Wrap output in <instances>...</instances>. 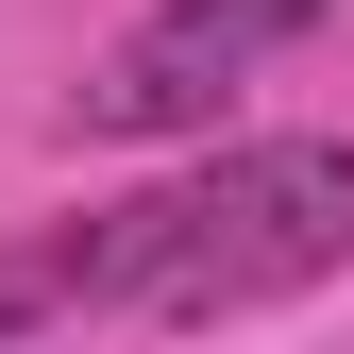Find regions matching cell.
Returning <instances> with one entry per match:
<instances>
[{
  "label": "cell",
  "mask_w": 354,
  "mask_h": 354,
  "mask_svg": "<svg viewBox=\"0 0 354 354\" xmlns=\"http://www.w3.org/2000/svg\"><path fill=\"white\" fill-rule=\"evenodd\" d=\"M68 321H253L354 270V136H236L51 236Z\"/></svg>",
  "instance_id": "1"
},
{
  "label": "cell",
  "mask_w": 354,
  "mask_h": 354,
  "mask_svg": "<svg viewBox=\"0 0 354 354\" xmlns=\"http://www.w3.org/2000/svg\"><path fill=\"white\" fill-rule=\"evenodd\" d=\"M337 0H152L102 34V68L68 84V136H203L236 84H270Z\"/></svg>",
  "instance_id": "2"
},
{
  "label": "cell",
  "mask_w": 354,
  "mask_h": 354,
  "mask_svg": "<svg viewBox=\"0 0 354 354\" xmlns=\"http://www.w3.org/2000/svg\"><path fill=\"white\" fill-rule=\"evenodd\" d=\"M34 321H68V270H51V236H17V253H0V337H34Z\"/></svg>",
  "instance_id": "3"
}]
</instances>
